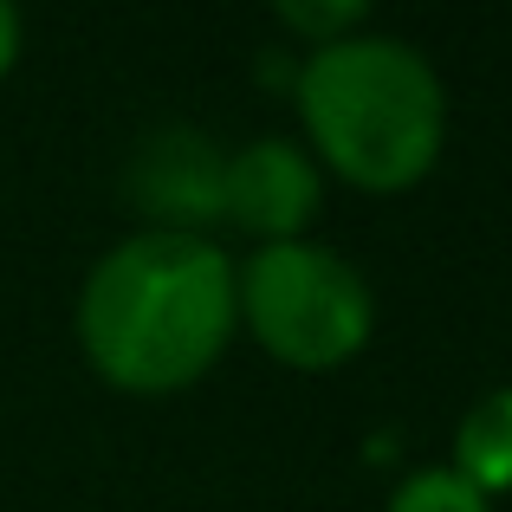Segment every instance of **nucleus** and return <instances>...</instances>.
<instances>
[{"mask_svg": "<svg viewBox=\"0 0 512 512\" xmlns=\"http://www.w3.org/2000/svg\"><path fill=\"white\" fill-rule=\"evenodd\" d=\"M240 318L292 370H338L370 344L376 305L350 260L318 240H273L234 273Z\"/></svg>", "mask_w": 512, "mask_h": 512, "instance_id": "3", "label": "nucleus"}, {"mask_svg": "<svg viewBox=\"0 0 512 512\" xmlns=\"http://www.w3.org/2000/svg\"><path fill=\"white\" fill-rule=\"evenodd\" d=\"M299 111L318 156L357 188H409L435 169L448 98L435 65L402 39L344 33L299 65Z\"/></svg>", "mask_w": 512, "mask_h": 512, "instance_id": "2", "label": "nucleus"}, {"mask_svg": "<svg viewBox=\"0 0 512 512\" xmlns=\"http://www.w3.org/2000/svg\"><path fill=\"white\" fill-rule=\"evenodd\" d=\"M234 260L208 234H130L78 292V344L117 389L163 396L208 370L234 338Z\"/></svg>", "mask_w": 512, "mask_h": 512, "instance_id": "1", "label": "nucleus"}, {"mask_svg": "<svg viewBox=\"0 0 512 512\" xmlns=\"http://www.w3.org/2000/svg\"><path fill=\"white\" fill-rule=\"evenodd\" d=\"M454 474L487 500L512 487V389H487L454 435Z\"/></svg>", "mask_w": 512, "mask_h": 512, "instance_id": "6", "label": "nucleus"}, {"mask_svg": "<svg viewBox=\"0 0 512 512\" xmlns=\"http://www.w3.org/2000/svg\"><path fill=\"white\" fill-rule=\"evenodd\" d=\"M20 59V13L0 0V78H7V65Z\"/></svg>", "mask_w": 512, "mask_h": 512, "instance_id": "9", "label": "nucleus"}, {"mask_svg": "<svg viewBox=\"0 0 512 512\" xmlns=\"http://www.w3.org/2000/svg\"><path fill=\"white\" fill-rule=\"evenodd\" d=\"M279 20H286V26H299V33H312L318 46H331V39L357 33L363 7H357V0H338V7H299V0H286V7H279Z\"/></svg>", "mask_w": 512, "mask_h": 512, "instance_id": "8", "label": "nucleus"}, {"mask_svg": "<svg viewBox=\"0 0 512 512\" xmlns=\"http://www.w3.org/2000/svg\"><path fill=\"white\" fill-rule=\"evenodd\" d=\"M389 512H493L454 467H422L389 493Z\"/></svg>", "mask_w": 512, "mask_h": 512, "instance_id": "7", "label": "nucleus"}, {"mask_svg": "<svg viewBox=\"0 0 512 512\" xmlns=\"http://www.w3.org/2000/svg\"><path fill=\"white\" fill-rule=\"evenodd\" d=\"M221 175H227V156L201 130L169 124L137 150L130 188L163 221V234H201V221H221Z\"/></svg>", "mask_w": 512, "mask_h": 512, "instance_id": "5", "label": "nucleus"}, {"mask_svg": "<svg viewBox=\"0 0 512 512\" xmlns=\"http://www.w3.org/2000/svg\"><path fill=\"white\" fill-rule=\"evenodd\" d=\"M221 214L247 234L273 240H305V221L318 214V169L299 143L286 137H260L247 150L227 156L221 175Z\"/></svg>", "mask_w": 512, "mask_h": 512, "instance_id": "4", "label": "nucleus"}]
</instances>
